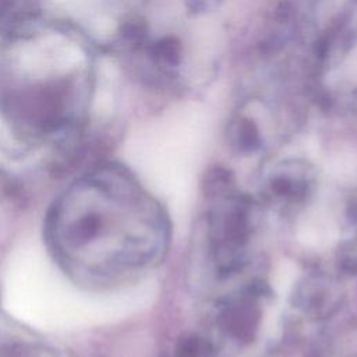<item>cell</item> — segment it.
Wrapping results in <instances>:
<instances>
[{
	"mask_svg": "<svg viewBox=\"0 0 357 357\" xmlns=\"http://www.w3.org/2000/svg\"><path fill=\"white\" fill-rule=\"evenodd\" d=\"M226 326L230 333H233L238 339H251L252 332L255 331L258 315L252 312V310L247 305L236 307L227 311L226 314Z\"/></svg>",
	"mask_w": 357,
	"mask_h": 357,
	"instance_id": "1",
	"label": "cell"
},
{
	"mask_svg": "<svg viewBox=\"0 0 357 357\" xmlns=\"http://www.w3.org/2000/svg\"><path fill=\"white\" fill-rule=\"evenodd\" d=\"M236 142L244 152H251L259 146V131L257 124L250 119H241L236 127Z\"/></svg>",
	"mask_w": 357,
	"mask_h": 357,
	"instance_id": "2",
	"label": "cell"
},
{
	"mask_svg": "<svg viewBox=\"0 0 357 357\" xmlns=\"http://www.w3.org/2000/svg\"><path fill=\"white\" fill-rule=\"evenodd\" d=\"M155 57L158 61L167 67H174L181 60V45L173 36L160 39L155 46Z\"/></svg>",
	"mask_w": 357,
	"mask_h": 357,
	"instance_id": "3",
	"label": "cell"
},
{
	"mask_svg": "<svg viewBox=\"0 0 357 357\" xmlns=\"http://www.w3.org/2000/svg\"><path fill=\"white\" fill-rule=\"evenodd\" d=\"M205 344L195 336L184 337L177 349V357H202Z\"/></svg>",
	"mask_w": 357,
	"mask_h": 357,
	"instance_id": "4",
	"label": "cell"
},
{
	"mask_svg": "<svg viewBox=\"0 0 357 357\" xmlns=\"http://www.w3.org/2000/svg\"><path fill=\"white\" fill-rule=\"evenodd\" d=\"M272 190L280 197H293L294 194H303V184H298L289 177H278L272 181Z\"/></svg>",
	"mask_w": 357,
	"mask_h": 357,
	"instance_id": "5",
	"label": "cell"
}]
</instances>
